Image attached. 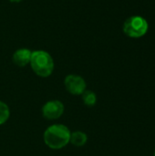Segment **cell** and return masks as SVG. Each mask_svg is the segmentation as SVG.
Listing matches in <instances>:
<instances>
[{"instance_id": "obj_5", "label": "cell", "mask_w": 155, "mask_h": 156, "mask_svg": "<svg viewBox=\"0 0 155 156\" xmlns=\"http://www.w3.org/2000/svg\"><path fill=\"white\" fill-rule=\"evenodd\" d=\"M64 104L58 100L46 102L42 107V115L47 120H57L64 113Z\"/></svg>"}, {"instance_id": "obj_11", "label": "cell", "mask_w": 155, "mask_h": 156, "mask_svg": "<svg viewBox=\"0 0 155 156\" xmlns=\"http://www.w3.org/2000/svg\"><path fill=\"white\" fill-rule=\"evenodd\" d=\"M154 156H155V151H154Z\"/></svg>"}, {"instance_id": "obj_4", "label": "cell", "mask_w": 155, "mask_h": 156, "mask_svg": "<svg viewBox=\"0 0 155 156\" xmlns=\"http://www.w3.org/2000/svg\"><path fill=\"white\" fill-rule=\"evenodd\" d=\"M66 90L73 95H81L87 88L85 80L79 75H68L64 80Z\"/></svg>"}, {"instance_id": "obj_7", "label": "cell", "mask_w": 155, "mask_h": 156, "mask_svg": "<svg viewBox=\"0 0 155 156\" xmlns=\"http://www.w3.org/2000/svg\"><path fill=\"white\" fill-rule=\"evenodd\" d=\"M88 141V136L85 133L81 131H76L70 133L69 143L77 147H81L86 144Z\"/></svg>"}, {"instance_id": "obj_9", "label": "cell", "mask_w": 155, "mask_h": 156, "mask_svg": "<svg viewBox=\"0 0 155 156\" xmlns=\"http://www.w3.org/2000/svg\"><path fill=\"white\" fill-rule=\"evenodd\" d=\"M10 116V110L8 106L0 101V125L4 124L5 122H7Z\"/></svg>"}, {"instance_id": "obj_10", "label": "cell", "mask_w": 155, "mask_h": 156, "mask_svg": "<svg viewBox=\"0 0 155 156\" xmlns=\"http://www.w3.org/2000/svg\"><path fill=\"white\" fill-rule=\"evenodd\" d=\"M11 2H14V3H18V2H21L22 0H9Z\"/></svg>"}, {"instance_id": "obj_1", "label": "cell", "mask_w": 155, "mask_h": 156, "mask_svg": "<svg viewBox=\"0 0 155 156\" xmlns=\"http://www.w3.org/2000/svg\"><path fill=\"white\" fill-rule=\"evenodd\" d=\"M69 129L63 124H53L44 132V142L48 147L53 150H59L69 144Z\"/></svg>"}, {"instance_id": "obj_2", "label": "cell", "mask_w": 155, "mask_h": 156, "mask_svg": "<svg viewBox=\"0 0 155 156\" xmlns=\"http://www.w3.org/2000/svg\"><path fill=\"white\" fill-rule=\"evenodd\" d=\"M30 66L37 76L47 78L49 77L54 70V60L48 52L36 50L31 54Z\"/></svg>"}, {"instance_id": "obj_8", "label": "cell", "mask_w": 155, "mask_h": 156, "mask_svg": "<svg viewBox=\"0 0 155 156\" xmlns=\"http://www.w3.org/2000/svg\"><path fill=\"white\" fill-rule=\"evenodd\" d=\"M82 101L88 107H93L97 102V95L92 90H86L82 94Z\"/></svg>"}, {"instance_id": "obj_6", "label": "cell", "mask_w": 155, "mask_h": 156, "mask_svg": "<svg viewBox=\"0 0 155 156\" xmlns=\"http://www.w3.org/2000/svg\"><path fill=\"white\" fill-rule=\"evenodd\" d=\"M32 51H30L28 48H19L17 49L12 57L14 64H16L18 67H25L27 64L30 63Z\"/></svg>"}, {"instance_id": "obj_3", "label": "cell", "mask_w": 155, "mask_h": 156, "mask_svg": "<svg viewBox=\"0 0 155 156\" xmlns=\"http://www.w3.org/2000/svg\"><path fill=\"white\" fill-rule=\"evenodd\" d=\"M148 22L140 16H133L126 19L123 24V32L126 36L132 38L143 37L148 31Z\"/></svg>"}]
</instances>
